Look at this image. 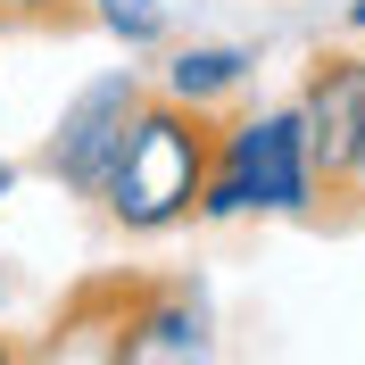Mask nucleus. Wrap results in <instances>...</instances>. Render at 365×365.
Wrapping results in <instances>:
<instances>
[{
    "instance_id": "nucleus-1",
    "label": "nucleus",
    "mask_w": 365,
    "mask_h": 365,
    "mask_svg": "<svg viewBox=\"0 0 365 365\" xmlns=\"http://www.w3.org/2000/svg\"><path fill=\"white\" fill-rule=\"evenodd\" d=\"M207 166H216V116L207 108H182L150 83L141 116L125 125V150H116L108 182H100V216H108L125 241H166V232L200 225V191H207Z\"/></svg>"
},
{
    "instance_id": "nucleus-2",
    "label": "nucleus",
    "mask_w": 365,
    "mask_h": 365,
    "mask_svg": "<svg viewBox=\"0 0 365 365\" xmlns=\"http://www.w3.org/2000/svg\"><path fill=\"white\" fill-rule=\"evenodd\" d=\"M332 200L299 125V100H257V108L216 116V166L200 191V225H307Z\"/></svg>"
},
{
    "instance_id": "nucleus-3",
    "label": "nucleus",
    "mask_w": 365,
    "mask_h": 365,
    "mask_svg": "<svg viewBox=\"0 0 365 365\" xmlns=\"http://www.w3.org/2000/svg\"><path fill=\"white\" fill-rule=\"evenodd\" d=\"M141 100H150V75L125 58V67H100L83 75V83L58 100V116H50L42 133V175L67 191V200H100V182H108L116 150H125V125L141 116Z\"/></svg>"
},
{
    "instance_id": "nucleus-4",
    "label": "nucleus",
    "mask_w": 365,
    "mask_h": 365,
    "mask_svg": "<svg viewBox=\"0 0 365 365\" xmlns=\"http://www.w3.org/2000/svg\"><path fill=\"white\" fill-rule=\"evenodd\" d=\"M216 357V291L200 274L125 282L116 307V365H200Z\"/></svg>"
},
{
    "instance_id": "nucleus-5",
    "label": "nucleus",
    "mask_w": 365,
    "mask_h": 365,
    "mask_svg": "<svg viewBox=\"0 0 365 365\" xmlns=\"http://www.w3.org/2000/svg\"><path fill=\"white\" fill-rule=\"evenodd\" d=\"M291 100H299V125H307V150H316L324 191L341 200L349 166H357V150H365V50L357 42L349 50H316Z\"/></svg>"
},
{
    "instance_id": "nucleus-6",
    "label": "nucleus",
    "mask_w": 365,
    "mask_h": 365,
    "mask_svg": "<svg viewBox=\"0 0 365 365\" xmlns=\"http://www.w3.org/2000/svg\"><path fill=\"white\" fill-rule=\"evenodd\" d=\"M150 83H158L166 100H182V108L225 116V108H241V100H250V83H257V42H225V34L166 42L158 67H150Z\"/></svg>"
},
{
    "instance_id": "nucleus-7",
    "label": "nucleus",
    "mask_w": 365,
    "mask_h": 365,
    "mask_svg": "<svg viewBox=\"0 0 365 365\" xmlns=\"http://www.w3.org/2000/svg\"><path fill=\"white\" fill-rule=\"evenodd\" d=\"M83 17L108 34L125 58H158L175 42V0H83Z\"/></svg>"
},
{
    "instance_id": "nucleus-8",
    "label": "nucleus",
    "mask_w": 365,
    "mask_h": 365,
    "mask_svg": "<svg viewBox=\"0 0 365 365\" xmlns=\"http://www.w3.org/2000/svg\"><path fill=\"white\" fill-rule=\"evenodd\" d=\"M75 17H83V0H0V34H50Z\"/></svg>"
},
{
    "instance_id": "nucleus-9",
    "label": "nucleus",
    "mask_w": 365,
    "mask_h": 365,
    "mask_svg": "<svg viewBox=\"0 0 365 365\" xmlns=\"http://www.w3.org/2000/svg\"><path fill=\"white\" fill-rule=\"evenodd\" d=\"M17 182H25V166H17V158H9V150H0V207L17 200Z\"/></svg>"
},
{
    "instance_id": "nucleus-10",
    "label": "nucleus",
    "mask_w": 365,
    "mask_h": 365,
    "mask_svg": "<svg viewBox=\"0 0 365 365\" xmlns=\"http://www.w3.org/2000/svg\"><path fill=\"white\" fill-rule=\"evenodd\" d=\"M341 200H349V207H365V150H357V166H349V182H341Z\"/></svg>"
},
{
    "instance_id": "nucleus-11",
    "label": "nucleus",
    "mask_w": 365,
    "mask_h": 365,
    "mask_svg": "<svg viewBox=\"0 0 365 365\" xmlns=\"http://www.w3.org/2000/svg\"><path fill=\"white\" fill-rule=\"evenodd\" d=\"M341 25H349V34L365 42V0H349V9H341Z\"/></svg>"
},
{
    "instance_id": "nucleus-12",
    "label": "nucleus",
    "mask_w": 365,
    "mask_h": 365,
    "mask_svg": "<svg viewBox=\"0 0 365 365\" xmlns=\"http://www.w3.org/2000/svg\"><path fill=\"white\" fill-rule=\"evenodd\" d=\"M0 357H9V341H0Z\"/></svg>"
}]
</instances>
